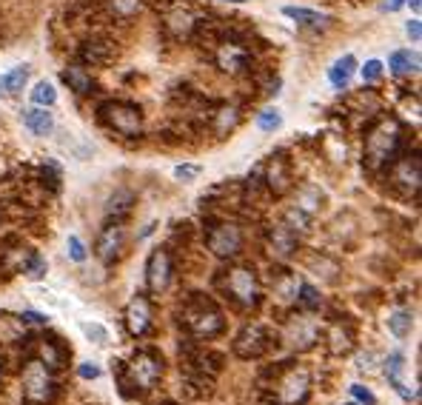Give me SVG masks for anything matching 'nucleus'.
<instances>
[{"label":"nucleus","mask_w":422,"mask_h":405,"mask_svg":"<svg viewBox=\"0 0 422 405\" xmlns=\"http://www.w3.org/2000/svg\"><path fill=\"white\" fill-rule=\"evenodd\" d=\"M177 325L183 328L185 337L202 342V340H215L226 331V314L220 308V303L208 294H188L180 308H177Z\"/></svg>","instance_id":"obj_1"},{"label":"nucleus","mask_w":422,"mask_h":405,"mask_svg":"<svg viewBox=\"0 0 422 405\" xmlns=\"http://www.w3.org/2000/svg\"><path fill=\"white\" fill-rule=\"evenodd\" d=\"M405 151V129L396 117L379 114L368 129H365V168L379 174L385 171L399 154Z\"/></svg>","instance_id":"obj_2"},{"label":"nucleus","mask_w":422,"mask_h":405,"mask_svg":"<svg viewBox=\"0 0 422 405\" xmlns=\"http://www.w3.org/2000/svg\"><path fill=\"white\" fill-rule=\"evenodd\" d=\"M217 294L237 311H254L263 303V283L249 263H232L215 274Z\"/></svg>","instance_id":"obj_3"},{"label":"nucleus","mask_w":422,"mask_h":405,"mask_svg":"<svg viewBox=\"0 0 422 405\" xmlns=\"http://www.w3.org/2000/svg\"><path fill=\"white\" fill-rule=\"evenodd\" d=\"M202 240H205V249L220 257V260H237L243 254V246H246V232L237 220H229V217H208L205 226H202Z\"/></svg>","instance_id":"obj_4"},{"label":"nucleus","mask_w":422,"mask_h":405,"mask_svg":"<svg viewBox=\"0 0 422 405\" xmlns=\"http://www.w3.org/2000/svg\"><path fill=\"white\" fill-rule=\"evenodd\" d=\"M163 371H166V360H163V351L154 348V345L137 348L134 357H131L129 362H123V374H126V379H129L140 394L151 391L154 382L163 377Z\"/></svg>","instance_id":"obj_5"},{"label":"nucleus","mask_w":422,"mask_h":405,"mask_svg":"<svg viewBox=\"0 0 422 405\" xmlns=\"http://www.w3.org/2000/svg\"><path fill=\"white\" fill-rule=\"evenodd\" d=\"M100 123L109 129V131H114V134H120V137H129V140H134V137H140L143 134V109L137 106V103H129V100H109V103H103L100 106Z\"/></svg>","instance_id":"obj_6"},{"label":"nucleus","mask_w":422,"mask_h":405,"mask_svg":"<svg viewBox=\"0 0 422 405\" xmlns=\"http://www.w3.org/2000/svg\"><path fill=\"white\" fill-rule=\"evenodd\" d=\"M280 345V334L263 323H246L234 342H232V351L240 357V360H263L266 354H271L274 348Z\"/></svg>","instance_id":"obj_7"},{"label":"nucleus","mask_w":422,"mask_h":405,"mask_svg":"<svg viewBox=\"0 0 422 405\" xmlns=\"http://www.w3.org/2000/svg\"><path fill=\"white\" fill-rule=\"evenodd\" d=\"M385 174H388V185H391L396 194L416 200L419 185H422V160H419V151H416V148H413V151L405 148V151L385 168Z\"/></svg>","instance_id":"obj_8"},{"label":"nucleus","mask_w":422,"mask_h":405,"mask_svg":"<svg viewBox=\"0 0 422 405\" xmlns=\"http://www.w3.org/2000/svg\"><path fill=\"white\" fill-rule=\"evenodd\" d=\"M32 360H38L49 374H60L72 360V348L60 334L40 331L35 334V342H32Z\"/></svg>","instance_id":"obj_9"},{"label":"nucleus","mask_w":422,"mask_h":405,"mask_svg":"<svg viewBox=\"0 0 422 405\" xmlns=\"http://www.w3.org/2000/svg\"><path fill=\"white\" fill-rule=\"evenodd\" d=\"M58 382L52 379V374L38 362L29 360L23 365V399L26 402H38V405H52L58 396Z\"/></svg>","instance_id":"obj_10"},{"label":"nucleus","mask_w":422,"mask_h":405,"mask_svg":"<svg viewBox=\"0 0 422 405\" xmlns=\"http://www.w3.org/2000/svg\"><path fill=\"white\" fill-rule=\"evenodd\" d=\"M260 183L271 197H286L294 185V171H291V160L286 154H271L263 166H260Z\"/></svg>","instance_id":"obj_11"},{"label":"nucleus","mask_w":422,"mask_h":405,"mask_svg":"<svg viewBox=\"0 0 422 405\" xmlns=\"http://www.w3.org/2000/svg\"><path fill=\"white\" fill-rule=\"evenodd\" d=\"M305 314H308V311H297V314L283 317L286 334H283L280 340H288V345H291L294 351H308V348H314V345L320 342V337H323L320 325H317L311 317H305Z\"/></svg>","instance_id":"obj_12"},{"label":"nucleus","mask_w":422,"mask_h":405,"mask_svg":"<svg viewBox=\"0 0 422 405\" xmlns=\"http://www.w3.org/2000/svg\"><path fill=\"white\" fill-rule=\"evenodd\" d=\"M171 277H174V260H171V252L166 246H157L148 260H146V286L151 294H163L168 286H171Z\"/></svg>","instance_id":"obj_13"},{"label":"nucleus","mask_w":422,"mask_h":405,"mask_svg":"<svg viewBox=\"0 0 422 405\" xmlns=\"http://www.w3.org/2000/svg\"><path fill=\"white\" fill-rule=\"evenodd\" d=\"M94 254H97V260L103 266L120 263V257L126 254V229H123V223L103 226V232L97 234V243H94Z\"/></svg>","instance_id":"obj_14"},{"label":"nucleus","mask_w":422,"mask_h":405,"mask_svg":"<svg viewBox=\"0 0 422 405\" xmlns=\"http://www.w3.org/2000/svg\"><path fill=\"white\" fill-rule=\"evenodd\" d=\"M215 63L226 75H246L251 69V52L237 40H223L220 49L215 52Z\"/></svg>","instance_id":"obj_15"},{"label":"nucleus","mask_w":422,"mask_h":405,"mask_svg":"<svg viewBox=\"0 0 422 405\" xmlns=\"http://www.w3.org/2000/svg\"><path fill=\"white\" fill-rule=\"evenodd\" d=\"M126 331L131 337H146L151 334V325H154V308H151V300L146 294H137L129 306H126Z\"/></svg>","instance_id":"obj_16"},{"label":"nucleus","mask_w":422,"mask_h":405,"mask_svg":"<svg viewBox=\"0 0 422 405\" xmlns=\"http://www.w3.org/2000/svg\"><path fill=\"white\" fill-rule=\"evenodd\" d=\"M266 249L271 252L274 260H291L297 252H300V234L291 232L288 226L277 223L266 232Z\"/></svg>","instance_id":"obj_17"},{"label":"nucleus","mask_w":422,"mask_h":405,"mask_svg":"<svg viewBox=\"0 0 422 405\" xmlns=\"http://www.w3.org/2000/svg\"><path fill=\"white\" fill-rule=\"evenodd\" d=\"M385 374H388L391 388H394L402 399H416V396H419V385L405 379V357H402V354H388V360H385Z\"/></svg>","instance_id":"obj_18"},{"label":"nucleus","mask_w":422,"mask_h":405,"mask_svg":"<svg viewBox=\"0 0 422 405\" xmlns=\"http://www.w3.org/2000/svg\"><path fill=\"white\" fill-rule=\"evenodd\" d=\"M163 26L174 40H188L194 35V29H197V15L188 6H174V9L166 12Z\"/></svg>","instance_id":"obj_19"},{"label":"nucleus","mask_w":422,"mask_h":405,"mask_svg":"<svg viewBox=\"0 0 422 405\" xmlns=\"http://www.w3.org/2000/svg\"><path fill=\"white\" fill-rule=\"evenodd\" d=\"M325 337H328V348H331V354H337V357H342V354H348L351 348H354V340H357V331H354V325L342 317H331V328L325 331Z\"/></svg>","instance_id":"obj_20"},{"label":"nucleus","mask_w":422,"mask_h":405,"mask_svg":"<svg viewBox=\"0 0 422 405\" xmlns=\"http://www.w3.org/2000/svg\"><path fill=\"white\" fill-rule=\"evenodd\" d=\"M208 123H211V131H215L217 137H226V134H232L243 123V112L237 106L223 103V106H217L215 112L208 114Z\"/></svg>","instance_id":"obj_21"},{"label":"nucleus","mask_w":422,"mask_h":405,"mask_svg":"<svg viewBox=\"0 0 422 405\" xmlns=\"http://www.w3.org/2000/svg\"><path fill=\"white\" fill-rule=\"evenodd\" d=\"M26 323L9 311H0V342L4 345H15V342H26Z\"/></svg>","instance_id":"obj_22"},{"label":"nucleus","mask_w":422,"mask_h":405,"mask_svg":"<svg viewBox=\"0 0 422 405\" xmlns=\"http://www.w3.org/2000/svg\"><path fill=\"white\" fill-rule=\"evenodd\" d=\"M80 60L92 66H109L114 60V46L109 40H86L80 46Z\"/></svg>","instance_id":"obj_23"},{"label":"nucleus","mask_w":422,"mask_h":405,"mask_svg":"<svg viewBox=\"0 0 422 405\" xmlns=\"http://www.w3.org/2000/svg\"><path fill=\"white\" fill-rule=\"evenodd\" d=\"M131 209H134V194L126 191V188L114 191V194L109 197V206H106V212H109V223H123V220L131 215Z\"/></svg>","instance_id":"obj_24"},{"label":"nucleus","mask_w":422,"mask_h":405,"mask_svg":"<svg viewBox=\"0 0 422 405\" xmlns=\"http://www.w3.org/2000/svg\"><path fill=\"white\" fill-rule=\"evenodd\" d=\"M354 72H357V58H354V55H342V58H337L334 66L328 69V80H331L334 89H348Z\"/></svg>","instance_id":"obj_25"},{"label":"nucleus","mask_w":422,"mask_h":405,"mask_svg":"<svg viewBox=\"0 0 422 405\" xmlns=\"http://www.w3.org/2000/svg\"><path fill=\"white\" fill-rule=\"evenodd\" d=\"M283 15H286V18H291V21H297L300 26H308V29H325V26L331 23V18H328V15L314 12V9H305V6H286V9H283Z\"/></svg>","instance_id":"obj_26"},{"label":"nucleus","mask_w":422,"mask_h":405,"mask_svg":"<svg viewBox=\"0 0 422 405\" xmlns=\"http://www.w3.org/2000/svg\"><path fill=\"white\" fill-rule=\"evenodd\" d=\"M23 126H26L32 134L46 137V134L55 129V117H52V112H49V109L35 106V109H29V112L23 114Z\"/></svg>","instance_id":"obj_27"},{"label":"nucleus","mask_w":422,"mask_h":405,"mask_svg":"<svg viewBox=\"0 0 422 405\" xmlns=\"http://www.w3.org/2000/svg\"><path fill=\"white\" fill-rule=\"evenodd\" d=\"M388 66H391V72H394L396 77H411V75H416V72H419V52L399 49V52H394V55H391Z\"/></svg>","instance_id":"obj_28"},{"label":"nucleus","mask_w":422,"mask_h":405,"mask_svg":"<svg viewBox=\"0 0 422 405\" xmlns=\"http://www.w3.org/2000/svg\"><path fill=\"white\" fill-rule=\"evenodd\" d=\"M63 83L75 92V94H92L94 92V80H92V75L83 69V66H69V69H63Z\"/></svg>","instance_id":"obj_29"},{"label":"nucleus","mask_w":422,"mask_h":405,"mask_svg":"<svg viewBox=\"0 0 422 405\" xmlns=\"http://www.w3.org/2000/svg\"><path fill=\"white\" fill-rule=\"evenodd\" d=\"M143 6H146V0H106V12H109V18H114V21H131V18H137L140 12H143Z\"/></svg>","instance_id":"obj_30"},{"label":"nucleus","mask_w":422,"mask_h":405,"mask_svg":"<svg viewBox=\"0 0 422 405\" xmlns=\"http://www.w3.org/2000/svg\"><path fill=\"white\" fill-rule=\"evenodd\" d=\"M308 269H311L317 277H323L325 283H337V280H340V263L331 260L328 254H311V257H308Z\"/></svg>","instance_id":"obj_31"},{"label":"nucleus","mask_w":422,"mask_h":405,"mask_svg":"<svg viewBox=\"0 0 422 405\" xmlns=\"http://www.w3.org/2000/svg\"><path fill=\"white\" fill-rule=\"evenodd\" d=\"M300 294H297V300H294V308L297 311H308V314H314V311H320V306H323V297H320V291L314 288V286H308V283H300V288H297Z\"/></svg>","instance_id":"obj_32"},{"label":"nucleus","mask_w":422,"mask_h":405,"mask_svg":"<svg viewBox=\"0 0 422 405\" xmlns=\"http://www.w3.org/2000/svg\"><path fill=\"white\" fill-rule=\"evenodd\" d=\"M26 80H29V66H15L12 72L0 77V89H4V94H21Z\"/></svg>","instance_id":"obj_33"},{"label":"nucleus","mask_w":422,"mask_h":405,"mask_svg":"<svg viewBox=\"0 0 422 405\" xmlns=\"http://www.w3.org/2000/svg\"><path fill=\"white\" fill-rule=\"evenodd\" d=\"M323 191L320 188H314V185H303L300 191H297V202L294 206L300 209V212H305V215H314L320 206H323Z\"/></svg>","instance_id":"obj_34"},{"label":"nucleus","mask_w":422,"mask_h":405,"mask_svg":"<svg viewBox=\"0 0 422 405\" xmlns=\"http://www.w3.org/2000/svg\"><path fill=\"white\" fill-rule=\"evenodd\" d=\"M388 328H391V334H394V337H399V340H402V337H408V334H411V328H413V314H411V311H405V308H402V311H394V314L388 317Z\"/></svg>","instance_id":"obj_35"},{"label":"nucleus","mask_w":422,"mask_h":405,"mask_svg":"<svg viewBox=\"0 0 422 405\" xmlns=\"http://www.w3.org/2000/svg\"><path fill=\"white\" fill-rule=\"evenodd\" d=\"M32 103L35 106H43V109H52L58 103V89L49 83V80H40L35 89H32Z\"/></svg>","instance_id":"obj_36"},{"label":"nucleus","mask_w":422,"mask_h":405,"mask_svg":"<svg viewBox=\"0 0 422 405\" xmlns=\"http://www.w3.org/2000/svg\"><path fill=\"white\" fill-rule=\"evenodd\" d=\"M283 226H288L291 232L303 234V232L311 229V215H305V212H300L297 206H291V209L286 212V217H283Z\"/></svg>","instance_id":"obj_37"},{"label":"nucleus","mask_w":422,"mask_h":405,"mask_svg":"<svg viewBox=\"0 0 422 405\" xmlns=\"http://www.w3.org/2000/svg\"><path fill=\"white\" fill-rule=\"evenodd\" d=\"M257 126H260V131H277L283 126V114L277 109H266V112H260Z\"/></svg>","instance_id":"obj_38"},{"label":"nucleus","mask_w":422,"mask_h":405,"mask_svg":"<svg viewBox=\"0 0 422 405\" xmlns=\"http://www.w3.org/2000/svg\"><path fill=\"white\" fill-rule=\"evenodd\" d=\"M23 271H26L29 280H43V274H46V260H43L38 252H32L29 260H26V266H23Z\"/></svg>","instance_id":"obj_39"},{"label":"nucleus","mask_w":422,"mask_h":405,"mask_svg":"<svg viewBox=\"0 0 422 405\" xmlns=\"http://www.w3.org/2000/svg\"><path fill=\"white\" fill-rule=\"evenodd\" d=\"M382 72H385L382 60H365V66H362V83H377L382 77Z\"/></svg>","instance_id":"obj_40"},{"label":"nucleus","mask_w":422,"mask_h":405,"mask_svg":"<svg viewBox=\"0 0 422 405\" xmlns=\"http://www.w3.org/2000/svg\"><path fill=\"white\" fill-rule=\"evenodd\" d=\"M200 166H194V163H180V166H174V177L177 180H183V183H191V180H197L200 177Z\"/></svg>","instance_id":"obj_41"},{"label":"nucleus","mask_w":422,"mask_h":405,"mask_svg":"<svg viewBox=\"0 0 422 405\" xmlns=\"http://www.w3.org/2000/svg\"><path fill=\"white\" fill-rule=\"evenodd\" d=\"M80 328H83V334H86L89 340H94L97 345H106V340H109V331H106L103 325H97V323H83Z\"/></svg>","instance_id":"obj_42"},{"label":"nucleus","mask_w":422,"mask_h":405,"mask_svg":"<svg viewBox=\"0 0 422 405\" xmlns=\"http://www.w3.org/2000/svg\"><path fill=\"white\" fill-rule=\"evenodd\" d=\"M69 257H72L75 263H83V260L89 257V252H86V246H83V240H80L77 234L69 237Z\"/></svg>","instance_id":"obj_43"},{"label":"nucleus","mask_w":422,"mask_h":405,"mask_svg":"<svg viewBox=\"0 0 422 405\" xmlns=\"http://www.w3.org/2000/svg\"><path fill=\"white\" fill-rule=\"evenodd\" d=\"M351 394H354V399L362 402V405H377V396H374L368 388H362V385H351Z\"/></svg>","instance_id":"obj_44"},{"label":"nucleus","mask_w":422,"mask_h":405,"mask_svg":"<svg viewBox=\"0 0 422 405\" xmlns=\"http://www.w3.org/2000/svg\"><path fill=\"white\" fill-rule=\"evenodd\" d=\"M405 32H408V38H411L413 43H419V38H422V23H419V18L408 21V23H405Z\"/></svg>","instance_id":"obj_45"},{"label":"nucleus","mask_w":422,"mask_h":405,"mask_svg":"<svg viewBox=\"0 0 422 405\" xmlns=\"http://www.w3.org/2000/svg\"><path fill=\"white\" fill-rule=\"evenodd\" d=\"M77 374H80L83 379H97V377H100V368H97L94 362H83V365L77 368Z\"/></svg>","instance_id":"obj_46"},{"label":"nucleus","mask_w":422,"mask_h":405,"mask_svg":"<svg viewBox=\"0 0 422 405\" xmlns=\"http://www.w3.org/2000/svg\"><path fill=\"white\" fill-rule=\"evenodd\" d=\"M402 6H405V0H382V6H379V9L388 12V15H394V12H399Z\"/></svg>","instance_id":"obj_47"},{"label":"nucleus","mask_w":422,"mask_h":405,"mask_svg":"<svg viewBox=\"0 0 422 405\" xmlns=\"http://www.w3.org/2000/svg\"><path fill=\"white\" fill-rule=\"evenodd\" d=\"M21 320H23V323H38V325H46V317H43V314H38V311H23V314H21Z\"/></svg>","instance_id":"obj_48"},{"label":"nucleus","mask_w":422,"mask_h":405,"mask_svg":"<svg viewBox=\"0 0 422 405\" xmlns=\"http://www.w3.org/2000/svg\"><path fill=\"white\" fill-rule=\"evenodd\" d=\"M405 4L413 9V15H419V9H422V0H405Z\"/></svg>","instance_id":"obj_49"},{"label":"nucleus","mask_w":422,"mask_h":405,"mask_svg":"<svg viewBox=\"0 0 422 405\" xmlns=\"http://www.w3.org/2000/svg\"><path fill=\"white\" fill-rule=\"evenodd\" d=\"M0 379H4V360H0Z\"/></svg>","instance_id":"obj_50"},{"label":"nucleus","mask_w":422,"mask_h":405,"mask_svg":"<svg viewBox=\"0 0 422 405\" xmlns=\"http://www.w3.org/2000/svg\"><path fill=\"white\" fill-rule=\"evenodd\" d=\"M229 4H246V0H229Z\"/></svg>","instance_id":"obj_51"},{"label":"nucleus","mask_w":422,"mask_h":405,"mask_svg":"<svg viewBox=\"0 0 422 405\" xmlns=\"http://www.w3.org/2000/svg\"><path fill=\"white\" fill-rule=\"evenodd\" d=\"M23 405H38V402H26V399H23Z\"/></svg>","instance_id":"obj_52"},{"label":"nucleus","mask_w":422,"mask_h":405,"mask_svg":"<svg viewBox=\"0 0 422 405\" xmlns=\"http://www.w3.org/2000/svg\"><path fill=\"white\" fill-rule=\"evenodd\" d=\"M160 405H177V402H160Z\"/></svg>","instance_id":"obj_53"},{"label":"nucleus","mask_w":422,"mask_h":405,"mask_svg":"<svg viewBox=\"0 0 422 405\" xmlns=\"http://www.w3.org/2000/svg\"><path fill=\"white\" fill-rule=\"evenodd\" d=\"M345 405H359V402H345Z\"/></svg>","instance_id":"obj_54"},{"label":"nucleus","mask_w":422,"mask_h":405,"mask_svg":"<svg viewBox=\"0 0 422 405\" xmlns=\"http://www.w3.org/2000/svg\"><path fill=\"white\" fill-rule=\"evenodd\" d=\"M0 217H4V209H0Z\"/></svg>","instance_id":"obj_55"},{"label":"nucleus","mask_w":422,"mask_h":405,"mask_svg":"<svg viewBox=\"0 0 422 405\" xmlns=\"http://www.w3.org/2000/svg\"><path fill=\"white\" fill-rule=\"evenodd\" d=\"M0 94H4V89H0Z\"/></svg>","instance_id":"obj_56"}]
</instances>
